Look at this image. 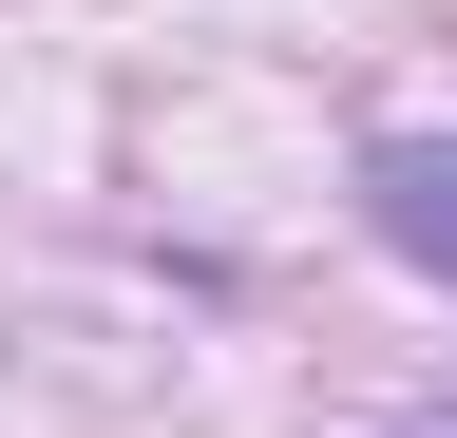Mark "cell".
<instances>
[{
  "label": "cell",
  "instance_id": "obj_1",
  "mask_svg": "<svg viewBox=\"0 0 457 438\" xmlns=\"http://www.w3.org/2000/svg\"><path fill=\"white\" fill-rule=\"evenodd\" d=\"M362 229L420 267V286H457V134H381L362 153Z\"/></svg>",
  "mask_w": 457,
  "mask_h": 438
}]
</instances>
